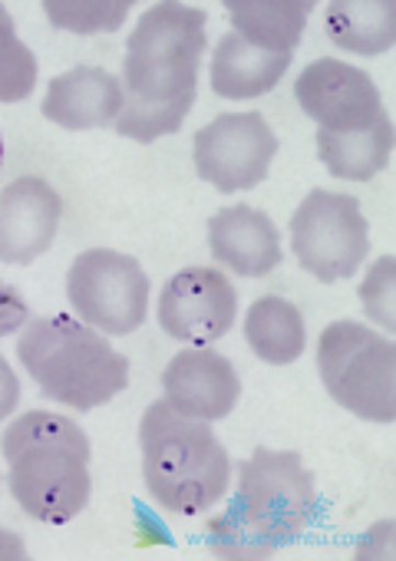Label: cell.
Wrapping results in <instances>:
<instances>
[{
  "label": "cell",
  "mask_w": 396,
  "mask_h": 561,
  "mask_svg": "<svg viewBox=\"0 0 396 561\" xmlns=\"http://www.w3.org/2000/svg\"><path fill=\"white\" fill-rule=\"evenodd\" d=\"M317 374L327 393L370 423L396 420V344L360 321H333L317 341Z\"/></svg>",
  "instance_id": "obj_6"
},
{
  "label": "cell",
  "mask_w": 396,
  "mask_h": 561,
  "mask_svg": "<svg viewBox=\"0 0 396 561\" xmlns=\"http://www.w3.org/2000/svg\"><path fill=\"white\" fill-rule=\"evenodd\" d=\"M64 202L37 175L14 179L0 192V261L34 264L57 238Z\"/></svg>",
  "instance_id": "obj_13"
},
{
  "label": "cell",
  "mask_w": 396,
  "mask_h": 561,
  "mask_svg": "<svg viewBox=\"0 0 396 561\" xmlns=\"http://www.w3.org/2000/svg\"><path fill=\"white\" fill-rule=\"evenodd\" d=\"M31 318V308L24 301V295L11 285H0V337L18 334Z\"/></svg>",
  "instance_id": "obj_24"
},
{
  "label": "cell",
  "mask_w": 396,
  "mask_h": 561,
  "mask_svg": "<svg viewBox=\"0 0 396 561\" xmlns=\"http://www.w3.org/2000/svg\"><path fill=\"white\" fill-rule=\"evenodd\" d=\"M143 479L152 502L172 515H205L231 482V459L212 423L149 403L139 423Z\"/></svg>",
  "instance_id": "obj_4"
},
{
  "label": "cell",
  "mask_w": 396,
  "mask_h": 561,
  "mask_svg": "<svg viewBox=\"0 0 396 561\" xmlns=\"http://www.w3.org/2000/svg\"><path fill=\"white\" fill-rule=\"evenodd\" d=\"M291 251L324 285L357 274L370 251V231L357 198L314 188L291 218Z\"/></svg>",
  "instance_id": "obj_8"
},
{
  "label": "cell",
  "mask_w": 396,
  "mask_h": 561,
  "mask_svg": "<svg viewBox=\"0 0 396 561\" xmlns=\"http://www.w3.org/2000/svg\"><path fill=\"white\" fill-rule=\"evenodd\" d=\"M294 96L301 110L327 133H353L386 113L370 73L333 57L307 64L294 83Z\"/></svg>",
  "instance_id": "obj_11"
},
{
  "label": "cell",
  "mask_w": 396,
  "mask_h": 561,
  "mask_svg": "<svg viewBox=\"0 0 396 561\" xmlns=\"http://www.w3.org/2000/svg\"><path fill=\"white\" fill-rule=\"evenodd\" d=\"M389 152H393V123L386 113L353 133L317 129V156L333 179L370 182L386 169Z\"/></svg>",
  "instance_id": "obj_18"
},
{
  "label": "cell",
  "mask_w": 396,
  "mask_h": 561,
  "mask_svg": "<svg viewBox=\"0 0 396 561\" xmlns=\"http://www.w3.org/2000/svg\"><path fill=\"white\" fill-rule=\"evenodd\" d=\"M8 485L18 505L50 525L77 518L93 492L90 439L60 413L31 410L4 430Z\"/></svg>",
  "instance_id": "obj_3"
},
{
  "label": "cell",
  "mask_w": 396,
  "mask_h": 561,
  "mask_svg": "<svg viewBox=\"0 0 396 561\" xmlns=\"http://www.w3.org/2000/svg\"><path fill=\"white\" fill-rule=\"evenodd\" d=\"M310 0H228L225 14L235 24V34L245 37L251 47L268 54H287L294 57V47L304 34V24L310 18Z\"/></svg>",
  "instance_id": "obj_17"
},
{
  "label": "cell",
  "mask_w": 396,
  "mask_h": 561,
  "mask_svg": "<svg viewBox=\"0 0 396 561\" xmlns=\"http://www.w3.org/2000/svg\"><path fill=\"white\" fill-rule=\"evenodd\" d=\"M133 4H44V14L54 27L73 31V34H97V31H116Z\"/></svg>",
  "instance_id": "obj_23"
},
{
  "label": "cell",
  "mask_w": 396,
  "mask_h": 561,
  "mask_svg": "<svg viewBox=\"0 0 396 561\" xmlns=\"http://www.w3.org/2000/svg\"><path fill=\"white\" fill-rule=\"evenodd\" d=\"M162 390H166L162 400L172 410L205 423H218L235 410L241 397V380L231 360L222 357L218 351L185 347L169 360L162 374Z\"/></svg>",
  "instance_id": "obj_12"
},
{
  "label": "cell",
  "mask_w": 396,
  "mask_h": 561,
  "mask_svg": "<svg viewBox=\"0 0 396 561\" xmlns=\"http://www.w3.org/2000/svg\"><path fill=\"white\" fill-rule=\"evenodd\" d=\"M21 558H27L24 538L8 528H0V561H21Z\"/></svg>",
  "instance_id": "obj_26"
},
{
  "label": "cell",
  "mask_w": 396,
  "mask_h": 561,
  "mask_svg": "<svg viewBox=\"0 0 396 561\" xmlns=\"http://www.w3.org/2000/svg\"><path fill=\"white\" fill-rule=\"evenodd\" d=\"M21 403V383L11 370V364L0 357V420H8Z\"/></svg>",
  "instance_id": "obj_25"
},
{
  "label": "cell",
  "mask_w": 396,
  "mask_h": 561,
  "mask_svg": "<svg viewBox=\"0 0 396 561\" xmlns=\"http://www.w3.org/2000/svg\"><path fill=\"white\" fill-rule=\"evenodd\" d=\"M123 110V83L100 67H77L50 80L44 116L70 133L113 126Z\"/></svg>",
  "instance_id": "obj_14"
},
{
  "label": "cell",
  "mask_w": 396,
  "mask_h": 561,
  "mask_svg": "<svg viewBox=\"0 0 396 561\" xmlns=\"http://www.w3.org/2000/svg\"><path fill=\"white\" fill-rule=\"evenodd\" d=\"M195 172L218 192H245L268 179L278 136L261 113H222L195 133Z\"/></svg>",
  "instance_id": "obj_9"
},
{
  "label": "cell",
  "mask_w": 396,
  "mask_h": 561,
  "mask_svg": "<svg viewBox=\"0 0 396 561\" xmlns=\"http://www.w3.org/2000/svg\"><path fill=\"white\" fill-rule=\"evenodd\" d=\"M320 515L314 472L294 449H254L238 466V492L208 525V545L222 558H268L297 541Z\"/></svg>",
  "instance_id": "obj_2"
},
{
  "label": "cell",
  "mask_w": 396,
  "mask_h": 561,
  "mask_svg": "<svg viewBox=\"0 0 396 561\" xmlns=\"http://www.w3.org/2000/svg\"><path fill=\"white\" fill-rule=\"evenodd\" d=\"M37 87V57L21 44L14 21L0 11V103H21Z\"/></svg>",
  "instance_id": "obj_21"
},
{
  "label": "cell",
  "mask_w": 396,
  "mask_h": 561,
  "mask_svg": "<svg viewBox=\"0 0 396 561\" xmlns=\"http://www.w3.org/2000/svg\"><path fill=\"white\" fill-rule=\"evenodd\" d=\"M0 162H4V139H0Z\"/></svg>",
  "instance_id": "obj_27"
},
{
  "label": "cell",
  "mask_w": 396,
  "mask_h": 561,
  "mask_svg": "<svg viewBox=\"0 0 396 561\" xmlns=\"http://www.w3.org/2000/svg\"><path fill=\"white\" fill-rule=\"evenodd\" d=\"M67 298L87 328L126 337L146 321L149 277L133 254L90 248L67 271Z\"/></svg>",
  "instance_id": "obj_7"
},
{
  "label": "cell",
  "mask_w": 396,
  "mask_h": 561,
  "mask_svg": "<svg viewBox=\"0 0 396 561\" xmlns=\"http://www.w3.org/2000/svg\"><path fill=\"white\" fill-rule=\"evenodd\" d=\"M18 357L44 397L90 413L129 387V360L70 314L37 318L21 328Z\"/></svg>",
  "instance_id": "obj_5"
},
{
  "label": "cell",
  "mask_w": 396,
  "mask_h": 561,
  "mask_svg": "<svg viewBox=\"0 0 396 561\" xmlns=\"http://www.w3.org/2000/svg\"><path fill=\"white\" fill-rule=\"evenodd\" d=\"M238 314V291L215 267H185L166 280L159 295V328L185 344L208 347L222 341Z\"/></svg>",
  "instance_id": "obj_10"
},
{
  "label": "cell",
  "mask_w": 396,
  "mask_h": 561,
  "mask_svg": "<svg viewBox=\"0 0 396 561\" xmlns=\"http://www.w3.org/2000/svg\"><path fill=\"white\" fill-rule=\"evenodd\" d=\"M327 37L357 57L386 54L396 44V4L389 0H333L327 4Z\"/></svg>",
  "instance_id": "obj_19"
},
{
  "label": "cell",
  "mask_w": 396,
  "mask_h": 561,
  "mask_svg": "<svg viewBox=\"0 0 396 561\" xmlns=\"http://www.w3.org/2000/svg\"><path fill=\"white\" fill-rule=\"evenodd\" d=\"M0 11H4V8H0Z\"/></svg>",
  "instance_id": "obj_28"
},
{
  "label": "cell",
  "mask_w": 396,
  "mask_h": 561,
  "mask_svg": "<svg viewBox=\"0 0 396 561\" xmlns=\"http://www.w3.org/2000/svg\"><path fill=\"white\" fill-rule=\"evenodd\" d=\"M205 44V14L199 8L166 0L139 18L126 41L123 110L113 123L120 136L156 142L179 133L195 103Z\"/></svg>",
  "instance_id": "obj_1"
},
{
  "label": "cell",
  "mask_w": 396,
  "mask_h": 561,
  "mask_svg": "<svg viewBox=\"0 0 396 561\" xmlns=\"http://www.w3.org/2000/svg\"><path fill=\"white\" fill-rule=\"evenodd\" d=\"M291 67L287 54H268L228 31L212 54V93L222 100H258L274 90Z\"/></svg>",
  "instance_id": "obj_16"
},
{
  "label": "cell",
  "mask_w": 396,
  "mask_h": 561,
  "mask_svg": "<svg viewBox=\"0 0 396 561\" xmlns=\"http://www.w3.org/2000/svg\"><path fill=\"white\" fill-rule=\"evenodd\" d=\"M245 337H248V347H251L264 364H271V367H287V364H294V360L304 354L307 331H304L301 311H297L291 301L274 298V295H264V298H258V301L248 308Z\"/></svg>",
  "instance_id": "obj_20"
},
{
  "label": "cell",
  "mask_w": 396,
  "mask_h": 561,
  "mask_svg": "<svg viewBox=\"0 0 396 561\" xmlns=\"http://www.w3.org/2000/svg\"><path fill=\"white\" fill-rule=\"evenodd\" d=\"M212 257L241 277H264L281 261V234L274 221L251 205H228L208 221Z\"/></svg>",
  "instance_id": "obj_15"
},
{
  "label": "cell",
  "mask_w": 396,
  "mask_h": 561,
  "mask_svg": "<svg viewBox=\"0 0 396 561\" xmlns=\"http://www.w3.org/2000/svg\"><path fill=\"white\" fill-rule=\"evenodd\" d=\"M360 301L366 318L386 334L396 331V261L389 254L376 257L360 280Z\"/></svg>",
  "instance_id": "obj_22"
}]
</instances>
